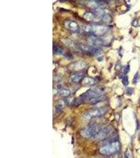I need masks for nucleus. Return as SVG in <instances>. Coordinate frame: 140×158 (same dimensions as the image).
<instances>
[{
  "instance_id": "nucleus-1",
  "label": "nucleus",
  "mask_w": 140,
  "mask_h": 158,
  "mask_svg": "<svg viewBox=\"0 0 140 158\" xmlns=\"http://www.w3.org/2000/svg\"><path fill=\"white\" fill-rule=\"evenodd\" d=\"M109 30L108 26L102 24L88 25L83 28L85 32L97 37L105 34Z\"/></svg>"
},
{
  "instance_id": "nucleus-2",
  "label": "nucleus",
  "mask_w": 140,
  "mask_h": 158,
  "mask_svg": "<svg viewBox=\"0 0 140 158\" xmlns=\"http://www.w3.org/2000/svg\"><path fill=\"white\" fill-rule=\"evenodd\" d=\"M105 87H93L88 91H87L83 95H81L78 101H79V103H80L88 98L90 99L92 97L101 96L102 95L103 93L105 91Z\"/></svg>"
},
{
  "instance_id": "nucleus-3",
  "label": "nucleus",
  "mask_w": 140,
  "mask_h": 158,
  "mask_svg": "<svg viewBox=\"0 0 140 158\" xmlns=\"http://www.w3.org/2000/svg\"><path fill=\"white\" fill-rule=\"evenodd\" d=\"M100 130V127L98 125L96 124H90L83 129L80 132V134L84 138L90 139L95 137Z\"/></svg>"
},
{
  "instance_id": "nucleus-4",
  "label": "nucleus",
  "mask_w": 140,
  "mask_h": 158,
  "mask_svg": "<svg viewBox=\"0 0 140 158\" xmlns=\"http://www.w3.org/2000/svg\"><path fill=\"white\" fill-rule=\"evenodd\" d=\"M120 150L119 143L115 141L109 143L102 147L99 150V152L101 154L106 155L115 154L118 152Z\"/></svg>"
},
{
  "instance_id": "nucleus-5",
  "label": "nucleus",
  "mask_w": 140,
  "mask_h": 158,
  "mask_svg": "<svg viewBox=\"0 0 140 158\" xmlns=\"http://www.w3.org/2000/svg\"><path fill=\"white\" fill-rule=\"evenodd\" d=\"M106 109L103 108L92 109L86 111L83 114V118L86 120H89L92 118L103 116L106 113Z\"/></svg>"
},
{
  "instance_id": "nucleus-6",
  "label": "nucleus",
  "mask_w": 140,
  "mask_h": 158,
  "mask_svg": "<svg viewBox=\"0 0 140 158\" xmlns=\"http://www.w3.org/2000/svg\"><path fill=\"white\" fill-rule=\"evenodd\" d=\"M77 48H79L80 51L83 52L90 55H98L101 52V49L89 44H79L77 45Z\"/></svg>"
},
{
  "instance_id": "nucleus-7",
  "label": "nucleus",
  "mask_w": 140,
  "mask_h": 158,
  "mask_svg": "<svg viewBox=\"0 0 140 158\" xmlns=\"http://www.w3.org/2000/svg\"><path fill=\"white\" fill-rule=\"evenodd\" d=\"M113 128L111 126H107L105 128L101 129L96 136L94 137L96 140L101 141L107 139L111 136L113 132Z\"/></svg>"
},
{
  "instance_id": "nucleus-8",
  "label": "nucleus",
  "mask_w": 140,
  "mask_h": 158,
  "mask_svg": "<svg viewBox=\"0 0 140 158\" xmlns=\"http://www.w3.org/2000/svg\"><path fill=\"white\" fill-rule=\"evenodd\" d=\"M64 26L66 29L73 32H78L79 31L80 27L78 23L73 20H67L64 23Z\"/></svg>"
},
{
  "instance_id": "nucleus-9",
  "label": "nucleus",
  "mask_w": 140,
  "mask_h": 158,
  "mask_svg": "<svg viewBox=\"0 0 140 158\" xmlns=\"http://www.w3.org/2000/svg\"><path fill=\"white\" fill-rule=\"evenodd\" d=\"M88 42L89 43V45L95 47L105 45L106 44L105 41L103 39L95 36H91L89 37L88 39Z\"/></svg>"
},
{
  "instance_id": "nucleus-10",
  "label": "nucleus",
  "mask_w": 140,
  "mask_h": 158,
  "mask_svg": "<svg viewBox=\"0 0 140 158\" xmlns=\"http://www.w3.org/2000/svg\"><path fill=\"white\" fill-rule=\"evenodd\" d=\"M85 73L83 72H79L71 74L69 77L70 81L73 83H78L84 79Z\"/></svg>"
},
{
  "instance_id": "nucleus-11",
  "label": "nucleus",
  "mask_w": 140,
  "mask_h": 158,
  "mask_svg": "<svg viewBox=\"0 0 140 158\" xmlns=\"http://www.w3.org/2000/svg\"><path fill=\"white\" fill-rule=\"evenodd\" d=\"M82 83L84 86L88 87L95 84L96 81L94 79L91 77H86L83 79Z\"/></svg>"
},
{
  "instance_id": "nucleus-12",
  "label": "nucleus",
  "mask_w": 140,
  "mask_h": 158,
  "mask_svg": "<svg viewBox=\"0 0 140 158\" xmlns=\"http://www.w3.org/2000/svg\"><path fill=\"white\" fill-rule=\"evenodd\" d=\"M104 100V97L102 95L99 97H92L89 99L88 102L90 104H96L99 103Z\"/></svg>"
},
{
  "instance_id": "nucleus-13",
  "label": "nucleus",
  "mask_w": 140,
  "mask_h": 158,
  "mask_svg": "<svg viewBox=\"0 0 140 158\" xmlns=\"http://www.w3.org/2000/svg\"><path fill=\"white\" fill-rule=\"evenodd\" d=\"M53 52L55 54L61 55L63 54L64 50L59 46L56 45V44H54L53 45Z\"/></svg>"
},
{
  "instance_id": "nucleus-14",
  "label": "nucleus",
  "mask_w": 140,
  "mask_h": 158,
  "mask_svg": "<svg viewBox=\"0 0 140 158\" xmlns=\"http://www.w3.org/2000/svg\"><path fill=\"white\" fill-rule=\"evenodd\" d=\"M59 94L61 97H68L70 95V91L66 89H63L60 90Z\"/></svg>"
},
{
  "instance_id": "nucleus-15",
  "label": "nucleus",
  "mask_w": 140,
  "mask_h": 158,
  "mask_svg": "<svg viewBox=\"0 0 140 158\" xmlns=\"http://www.w3.org/2000/svg\"><path fill=\"white\" fill-rule=\"evenodd\" d=\"M140 80V72H137L134 76L133 79V83L136 84L139 82Z\"/></svg>"
},
{
  "instance_id": "nucleus-16",
  "label": "nucleus",
  "mask_w": 140,
  "mask_h": 158,
  "mask_svg": "<svg viewBox=\"0 0 140 158\" xmlns=\"http://www.w3.org/2000/svg\"><path fill=\"white\" fill-rule=\"evenodd\" d=\"M95 14H93V13H91V12H86L85 14V17L86 18V19H88V20H91L93 19L95 17Z\"/></svg>"
},
{
  "instance_id": "nucleus-17",
  "label": "nucleus",
  "mask_w": 140,
  "mask_h": 158,
  "mask_svg": "<svg viewBox=\"0 0 140 158\" xmlns=\"http://www.w3.org/2000/svg\"><path fill=\"white\" fill-rule=\"evenodd\" d=\"M122 82L125 86H127L129 84V79L127 75H124V77H122Z\"/></svg>"
},
{
  "instance_id": "nucleus-18",
  "label": "nucleus",
  "mask_w": 140,
  "mask_h": 158,
  "mask_svg": "<svg viewBox=\"0 0 140 158\" xmlns=\"http://www.w3.org/2000/svg\"><path fill=\"white\" fill-rule=\"evenodd\" d=\"M126 93L128 95H131L133 93V89L131 87H127L126 89Z\"/></svg>"
},
{
  "instance_id": "nucleus-19",
  "label": "nucleus",
  "mask_w": 140,
  "mask_h": 158,
  "mask_svg": "<svg viewBox=\"0 0 140 158\" xmlns=\"http://www.w3.org/2000/svg\"><path fill=\"white\" fill-rule=\"evenodd\" d=\"M130 71V67L129 65H127L124 68V72L125 74H127Z\"/></svg>"
},
{
  "instance_id": "nucleus-20",
  "label": "nucleus",
  "mask_w": 140,
  "mask_h": 158,
  "mask_svg": "<svg viewBox=\"0 0 140 158\" xmlns=\"http://www.w3.org/2000/svg\"><path fill=\"white\" fill-rule=\"evenodd\" d=\"M125 158H131V155H130V153L127 152V153H125Z\"/></svg>"
}]
</instances>
